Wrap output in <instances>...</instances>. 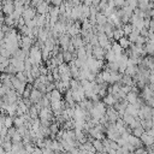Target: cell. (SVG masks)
Here are the masks:
<instances>
[{"label":"cell","instance_id":"6da1fadb","mask_svg":"<svg viewBox=\"0 0 154 154\" xmlns=\"http://www.w3.org/2000/svg\"><path fill=\"white\" fill-rule=\"evenodd\" d=\"M42 94H43V93H42L40 89H37V88L31 89V93H30V100H31V102H32V103H37L38 101H41Z\"/></svg>","mask_w":154,"mask_h":154},{"label":"cell","instance_id":"7a4b0ae2","mask_svg":"<svg viewBox=\"0 0 154 154\" xmlns=\"http://www.w3.org/2000/svg\"><path fill=\"white\" fill-rule=\"evenodd\" d=\"M23 18L25 19V22H26V20H30V19H34V18H35V11H34L32 8H26V10H24V12H23Z\"/></svg>","mask_w":154,"mask_h":154},{"label":"cell","instance_id":"3957f363","mask_svg":"<svg viewBox=\"0 0 154 154\" xmlns=\"http://www.w3.org/2000/svg\"><path fill=\"white\" fill-rule=\"evenodd\" d=\"M118 43L123 47V49H124V48H130V46H131V41H130L129 38H126L125 36L120 37V38L118 40Z\"/></svg>","mask_w":154,"mask_h":154},{"label":"cell","instance_id":"277c9868","mask_svg":"<svg viewBox=\"0 0 154 154\" xmlns=\"http://www.w3.org/2000/svg\"><path fill=\"white\" fill-rule=\"evenodd\" d=\"M47 10H48L47 1H43V2H41L40 5H37V12H38L40 14H45V13L47 12ZM48 11H49V10H48Z\"/></svg>","mask_w":154,"mask_h":154},{"label":"cell","instance_id":"5b68a950","mask_svg":"<svg viewBox=\"0 0 154 154\" xmlns=\"http://www.w3.org/2000/svg\"><path fill=\"white\" fill-rule=\"evenodd\" d=\"M126 100L129 101V103H135L138 99H137V94L135 93V91H130V93H128V95H126Z\"/></svg>","mask_w":154,"mask_h":154},{"label":"cell","instance_id":"8992f818","mask_svg":"<svg viewBox=\"0 0 154 154\" xmlns=\"http://www.w3.org/2000/svg\"><path fill=\"white\" fill-rule=\"evenodd\" d=\"M146 130H144V128L141 125V126H137V128H134L132 129V134L135 135V136H137V137H141V135Z\"/></svg>","mask_w":154,"mask_h":154},{"label":"cell","instance_id":"52a82bcc","mask_svg":"<svg viewBox=\"0 0 154 154\" xmlns=\"http://www.w3.org/2000/svg\"><path fill=\"white\" fill-rule=\"evenodd\" d=\"M63 55H64V61H65V63L71 61V60H72V57H73L72 52H70V51H67V49H66V51H64Z\"/></svg>","mask_w":154,"mask_h":154},{"label":"cell","instance_id":"ba28073f","mask_svg":"<svg viewBox=\"0 0 154 154\" xmlns=\"http://www.w3.org/2000/svg\"><path fill=\"white\" fill-rule=\"evenodd\" d=\"M49 129H51V132H52V134L58 132V124H51V125H49Z\"/></svg>","mask_w":154,"mask_h":154},{"label":"cell","instance_id":"9c48e42d","mask_svg":"<svg viewBox=\"0 0 154 154\" xmlns=\"http://www.w3.org/2000/svg\"><path fill=\"white\" fill-rule=\"evenodd\" d=\"M41 2H43V0H32V5H35V6L40 5Z\"/></svg>","mask_w":154,"mask_h":154},{"label":"cell","instance_id":"30bf717a","mask_svg":"<svg viewBox=\"0 0 154 154\" xmlns=\"http://www.w3.org/2000/svg\"><path fill=\"white\" fill-rule=\"evenodd\" d=\"M53 4H54L55 6H59V5L61 4V0H53Z\"/></svg>","mask_w":154,"mask_h":154}]
</instances>
